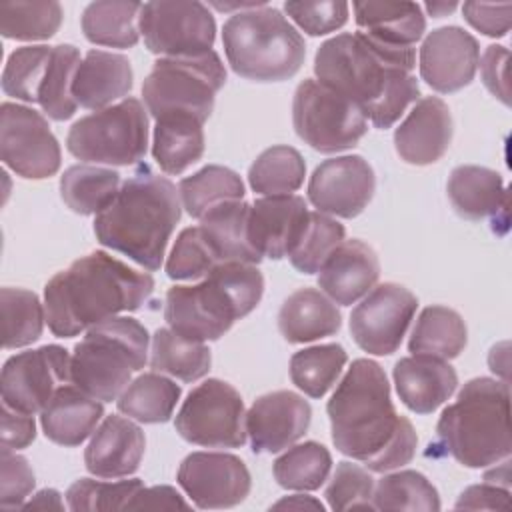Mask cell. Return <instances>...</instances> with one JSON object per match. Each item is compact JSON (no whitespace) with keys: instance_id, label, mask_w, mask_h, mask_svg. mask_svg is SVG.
<instances>
[{"instance_id":"obj_1","label":"cell","mask_w":512,"mask_h":512,"mask_svg":"<svg viewBox=\"0 0 512 512\" xmlns=\"http://www.w3.org/2000/svg\"><path fill=\"white\" fill-rule=\"evenodd\" d=\"M332 442L344 456L364 462L372 472H390L416 454L418 436L390 398L384 368L358 358L336 386L326 406Z\"/></svg>"},{"instance_id":"obj_2","label":"cell","mask_w":512,"mask_h":512,"mask_svg":"<svg viewBox=\"0 0 512 512\" xmlns=\"http://www.w3.org/2000/svg\"><path fill=\"white\" fill-rule=\"evenodd\" d=\"M412 46H388L362 32L338 34L316 50L318 82L352 100L376 128H390L418 100Z\"/></svg>"},{"instance_id":"obj_3","label":"cell","mask_w":512,"mask_h":512,"mask_svg":"<svg viewBox=\"0 0 512 512\" xmlns=\"http://www.w3.org/2000/svg\"><path fill=\"white\" fill-rule=\"evenodd\" d=\"M154 292V278L96 250L54 274L44 288L46 322L54 336L72 338L94 324L138 310Z\"/></svg>"},{"instance_id":"obj_4","label":"cell","mask_w":512,"mask_h":512,"mask_svg":"<svg viewBox=\"0 0 512 512\" xmlns=\"http://www.w3.org/2000/svg\"><path fill=\"white\" fill-rule=\"evenodd\" d=\"M180 220V194L176 186L140 164L122 182L116 198L94 218L98 242L142 268H160L168 240Z\"/></svg>"},{"instance_id":"obj_5","label":"cell","mask_w":512,"mask_h":512,"mask_svg":"<svg viewBox=\"0 0 512 512\" xmlns=\"http://www.w3.org/2000/svg\"><path fill=\"white\" fill-rule=\"evenodd\" d=\"M262 294L264 276L256 264L224 262L198 284L172 286L166 292L164 320L184 338L218 340L260 304Z\"/></svg>"},{"instance_id":"obj_6","label":"cell","mask_w":512,"mask_h":512,"mask_svg":"<svg viewBox=\"0 0 512 512\" xmlns=\"http://www.w3.org/2000/svg\"><path fill=\"white\" fill-rule=\"evenodd\" d=\"M436 446L466 468H486L510 456V390L494 378H472L436 424Z\"/></svg>"},{"instance_id":"obj_7","label":"cell","mask_w":512,"mask_h":512,"mask_svg":"<svg viewBox=\"0 0 512 512\" xmlns=\"http://www.w3.org/2000/svg\"><path fill=\"white\" fill-rule=\"evenodd\" d=\"M232 70L256 82H282L304 64L306 44L280 10L258 6L232 14L222 28Z\"/></svg>"},{"instance_id":"obj_8","label":"cell","mask_w":512,"mask_h":512,"mask_svg":"<svg viewBox=\"0 0 512 512\" xmlns=\"http://www.w3.org/2000/svg\"><path fill=\"white\" fill-rule=\"evenodd\" d=\"M148 332L130 316H112L86 330L74 346L70 380L100 402L118 400L132 372L146 364Z\"/></svg>"},{"instance_id":"obj_9","label":"cell","mask_w":512,"mask_h":512,"mask_svg":"<svg viewBox=\"0 0 512 512\" xmlns=\"http://www.w3.org/2000/svg\"><path fill=\"white\" fill-rule=\"evenodd\" d=\"M224 82L226 68L214 50L200 56L160 58L142 84V96L156 120L184 114L206 122Z\"/></svg>"},{"instance_id":"obj_10","label":"cell","mask_w":512,"mask_h":512,"mask_svg":"<svg viewBox=\"0 0 512 512\" xmlns=\"http://www.w3.org/2000/svg\"><path fill=\"white\" fill-rule=\"evenodd\" d=\"M68 152L84 162L130 166L148 148V114L138 98L96 110L72 124L66 136Z\"/></svg>"},{"instance_id":"obj_11","label":"cell","mask_w":512,"mask_h":512,"mask_svg":"<svg viewBox=\"0 0 512 512\" xmlns=\"http://www.w3.org/2000/svg\"><path fill=\"white\" fill-rule=\"evenodd\" d=\"M292 122L296 134L322 154L348 150L368 132L364 112L352 100L314 78L298 84Z\"/></svg>"},{"instance_id":"obj_12","label":"cell","mask_w":512,"mask_h":512,"mask_svg":"<svg viewBox=\"0 0 512 512\" xmlns=\"http://www.w3.org/2000/svg\"><path fill=\"white\" fill-rule=\"evenodd\" d=\"M174 426L190 444L206 448H240L246 442L242 396L232 384L208 378L186 396Z\"/></svg>"},{"instance_id":"obj_13","label":"cell","mask_w":512,"mask_h":512,"mask_svg":"<svg viewBox=\"0 0 512 512\" xmlns=\"http://www.w3.org/2000/svg\"><path fill=\"white\" fill-rule=\"evenodd\" d=\"M138 28L146 48L162 58L206 54L216 38L214 16L202 2L194 0L142 4Z\"/></svg>"},{"instance_id":"obj_14","label":"cell","mask_w":512,"mask_h":512,"mask_svg":"<svg viewBox=\"0 0 512 512\" xmlns=\"http://www.w3.org/2000/svg\"><path fill=\"white\" fill-rule=\"evenodd\" d=\"M0 158L18 176L44 180L60 168V144L40 112L4 102L0 106Z\"/></svg>"},{"instance_id":"obj_15","label":"cell","mask_w":512,"mask_h":512,"mask_svg":"<svg viewBox=\"0 0 512 512\" xmlns=\"http://www.w3.org/2000/svg\"><path fill=\"white\" fill-rule=\"evenodd\" d=\"M72 356L58 344H46L10 356L2 366V404L36 414L70 380Z\"/></svg>"},{"instance_id":"obj_16","label":"cell","mask_w":512,"mask_h":512,"mask_svg":"<svg viewBox=\"0 0 512 512\" xmlns=\"http://www.w3.org/2000/svg\"><path fill=\"white\" fill-rule=\"evenodd\" d=\"M418 308L416 296L394 282L372 288L350 314L354 342L368 354L388 356L396 352Z\"/></svg>"},{"instance_id":"obj_17","label":"cell","mask_w":512,"mask_h":512,"mask_svg":"<svg viewBox=\"0 0 512 512\" xmlns=\"http://www.w3.org/2000/svg\"><path fill=\"white\" fill-rule=\"evenodd\" d=\"M178 484L192 504L202 510L232 508L250 492L246 464L226 452H192L178 468Z\"/></svg>"},{"instance_id":"obj_18","label":"cell","mask_w":512,"mask_h":512,"mask_svg":"<svg viewBox=\"0 0 512 512\" xmlns=\"http://www.w3.org/2000/svg\"><path fill=\"white\" fill-rule=\"evenodd\" d=\"M376 176L368 160L358 154L328 158L310 176L308 200L322 214L358 216L374 196Z\"/></svg>"},{"instance_id":"obj_19","label":"cell","mask_w":512,"mask_h":512,"mask_svg":"<svg viewBox=\"0 0 512 512\" xmlns=\"http://www.w3.org/2000/svg\"><path fill=\"white\" fill-rule=\"evenodd\" d=\"M478 62V42L460 26L436 28L420 46V76L442 94L468 86L476 76Z\"/></svg>"},{"instance_id":"obj_20","label":"cell","mask_w":512,"mask_h":512,"mask_svg":"<svg viewBox=\"0 0 512 512\" xmlns=\"http://www.w3.org/2000/svg\"><path fill=\"white\" fill-rule=\"evenodd\" d=\"M312 420L310 404L296 392L276 390L254 400L246 412V436L256 454H274L300 440Z\"/></svg>"},{"instance_id":"obj_21","label":"cell","mask_w":512,"mask_h":512,"mask_svg":"<svg viewBox=\"0 0 512 512\" xmlns=\"http://www.w3.org/2000/svg\"><path fill=\"white\" fill-rule=\"evenodd\" d=\"M308 214L306 200L296 194H276L254 200L248 214L250 246L260 258L280 260L288 256L306 226Z\"/></svg>"},{"instance_id":"obj_22","label":"cell","mask_w":512,"mask_h":512,"mask_svg":"<svg viewBox=\"0 0 512 512\" xmlns=\"http://www.w3.org/2000/svg\"><path fill=\"white\" fill-rule=\"evenodd\" d=\"M452 114L444 100L436 96L420 98L404 122L394 132L398 156L416 166L440 160L452 142Z\"/></svg>"},{"instance_id":"obj_23","label":"cell","mask_w":512,"mask_h":512,"mask_svg":"<svg viewBox=\"0 0 512 512\" xmlns=\"http://www.w3.org/2000/svg\"><path fill=\"white\" fill-rule=\"evenodd\" d=\"M144 448L142 428L128 418L110 414L92 434L84 450V464L98 478H126L138 470Z\"/></svg>"},{"instance_id":"obj_24","label":"cell","mask_w":512,"mask_h":512,"mask_svg":"<svg viewBox=\"0 0 512 512\" xmlns=\"http://www.w3.org/2000/svg\"><path fill=\"white\" fill-rule=\"evenodd\" d=\"M380 276V262L372 246L344 240L318 270V286L336 304L350 306L366 296Z\"/></svg>"},{"instance_id":"obj_25","label":"cell","mask_w":512,"mask_h":512,"mask_svg":"<svg viewBox=\"0 0 512 512\" xmlns=\"http://www.w3.org/2000/svg\"><path fill=\"white\" fill-rule=\"evenodd\" d=\"M392 376L400 400L416 414L434 412L458 386V374L446 360L422 354L400 358Z\"/></svg>"},{"instance_id":"obj_26","label":"cell","mask_w":512,"mask_h":512,"mask_svg":"<svg viewBox=\"0 0 512 512\" xmlns=\"http://www.w3.org/2000/svg\"><path fill=\"white\" fill-rule=\"evenodd\" d=\"M130 60L116 52L90 50L74 76L72 94L82 108L102 110L132 90Z\"/></svg>"},{"instance_id":"obj_27","label":"cell","mask_w":512,"mask_h":512,"mask_svg":"<svg viewBox=\"0 0 512 512\" xmlns=\"http://www.w3.org/2000/svg\"><path fill=\"white\" fill-rule=\"evenodd\" d=\"M104 416L100 400L88 396L78 386H62L40 412L42 432L60 446H78Z\"/></svg>"},{"instance_id":"obj_28","label":"cell","mask_w":512,"mask_h":512,"mask_svg":"<svg viewBox=\"0 0 512 512\" xmlns=\"http://www.w3.org/2000/svg\"><path fill=\"white\" fill-rule=\"evenodd\" d=\"M340 326L342 316L336 302L316 288H300L292 292L278 312L280 334L292 344L332 336Z\"/></svg>"},{"instance_id":"obj_29","label":"cell","mask_w":512,"mask_h":512,"mask_svg":"<svg viewBox=\"0 0 512 512\" xmlns=\"http://www.w3.org/2000/svg\"><path fill=\"white\" fill-rule=\"evenodd\" d=\"M358 32L388 46H414L426 30V18L416 2H354Z\"/></svg>"},{"instance_id":"obj_30","label":"cell","mask_w":512,"mask_h":512,"mask_svg":"<svg viewBox=\"0 0 512 512\" xmlns=\"http://www.w3.org/2000/svg\"><path fill=\"white\" fill-rule=\"evenodd\" d=\"M446 190L454 210L466 220L496 216L508 206L502 176L484 166L466 164L454 168Z\"/></svg>"},{"instance_id":"obj_31","label":"cell","mask_w":512,"mask_h":512,"mask_svg":"<svg viewBox=\"0 0 512 512\" xmlns=\"http://www.w3.org/2000/svg\"><path fill=\"white\" fill-rule=\"evenodd\" d=\"M248 214L250 204L244 200H230L200 218V230L218 264L244 262L258 264L262 258L248 242Z\"/></svg>"},{"instance_id":"obj_32","label":"cell","mask_w":512,"mask_h":512,"mask_svg":"<svg viewBox=\"0 0 512 512\" xmlns=\"http://www.w3.org/2000/svg\"><path fill=\"white\" fill-rule=\"evenodd\" d=\"M198 118L170 114L156 120L152 156L162 172L182 174L204 154V130Z\"/></svg>"},{"instance_id":"obj_33","label":"cell","mask_w":512,"mask_h":512,"mask_svg":"<svg viewBox=\"0 0 512 512\" xmlns=\"http://www.w3.org/2000/svg\"><path fill=\"white\" fill-rule=\"evenodd\" d=\"M466 340L468 330L456 310L448 306H428L414 324L408 350L412 354L450 360L464 350Z\"/></svg>"},{"instance_id":"obj_34","label":"cell","mask_w":512,"mask_h":512,"mask_svg":"<svg viewBox=\"0 0 512 512\" xmlns=\"http://www.w3.org/2000/svg\"><path fill=\"white\" fill-rule=\"evenodd\" d=\"M120 174L96 164H76L60 176L64 204L82 216L100 214L118 194Z\"/></svg>"},{"instance_id":"obj_35","label":"cell","mask_w":512,"mask_h":512,"mask_svg":"<svg viewBox=\"0 0 512 512\" xmlns=\"http://www.w3.org/2000/svg\"><path fill=\"white\" fill-rule=\"evenodd\" d=\"M142 4L138 2H92L82 12V32L88 42L110 48H132L138 44Z\"/></svg>"},{"instance_id":"obj_36","label":"cell","mask_w":512,"mask_h":512,"mask_svg":"<svg viewBox=\"0 0 512 512\" xmlns=\"http://www.w3.org/2000/svg\"><path fill=\"white\" fill-rule=\"evenodd\" d=\"M180 386L158 372H146L130 380L116 400V406L128 418L144 424L168 422L178 400Z\"/></svg>"},{"instance_id":"obj_37","label":"cell","mask_w":512,"mask_h":512,"mask_svg":"<svg viewBox=\"0 0 512 512\" xmlns=\"http://www.w3.org/2000/svg\"><path fill=\"white\" fill-rule=\"evenodd\" d=\"M150 366L154 372L170 374L182 382H194L208 374L212 364L210 348L190 340L172 328H158L152 336Z\"/></svg>"},{"instance_id":"obj_38","label":"cell","mask_w":512,"mask_h":512,"mask_svg":"<svg viewBox=\"0 0 512 512\" xmlns=\"http://www.w3.org/2000/svg\"><path fill=\"white\" fill-rule=\"evenodd\" d=\"M182 206L192 218H202L212 208L244 198V184L240 176L226 166H204L178 184Z\"/></svg>"},{"instance_id":"obj_39","label":"cell","mask_w":512,"mask_h":512,"mask_svg":"<svg viewBox=\"0 0 512 512\" xmlns=\"http://www.w3.org/2000/svg\"><path fill=\"white\" fill-rule=\"evenodd\" d=\"M80 50L72 44L52 46L50 62L38 92V104L42 112L56 120H68L74 116L78 102L72 94V82L80 66Z\"/></svg>"},{"instance_id":"obj_40","label":"cell","mask_w":512,"mask_h":512,"mask_svg":"<svg viewBox=\"0 0 512 512\" xmlns=\"http://www.w3.org/2000/svg\"><path fill=\"white\" fill-rule=\"evenodd\" d=\"M332 468V456L326 446L308 440L304 444L288 446V450L274 460L272 472L278 486L286 490H318Z\"/></svg>"},{"instance_id":"obj_41","label":"cell","mask_w":512,"mask_h":512,"mask_svg":"<svg viewBox=\"0 0 512 512\" xmlns=\"http://www.w3.org/2000/svg\"><path fill=\"white\" fill-rule=\"evenodd\" d=\"M2 344L6 350L36 342L44 330L46 308L40 298L24 288L0 290Z\"/></svg>"},{"instance_id":"obj_42","label":"cell","mask_w":512,"mask_h":512,"mask_svg":"<svg viewBox=\"0 0 512 512\" xmlns=\"http://www.w3.org/2000/svg\"><path fill=\"white\" fill-rule=\"evenodd\" d=\"M304 176V158L292 146H272L264 150L248 170L250 188L264 196L290 194L302 186Z\"/></svg>"},{"instance_id":"obj_43","label":"cell","mask_w":512,"mask_h":512,"mask_svg":"<svg viewBox=\"0 0 512 512\" xmlns=\"http://www.w3.org/2000/svg\"><path fill=\"white\" fill-rule=\"evenodd\" d=\"M348 356L340 344H320L298 350L290 358V378L310 398H322L340 376Z\"/></svg>"},{"instance_id":"obj_44","label":"cell","mask_w":512,"mask_h":512,"mask_svg":"<svg viewBox=\"0 0 512 512\" xmlns=\"http://www.w3.org/2000/svg\"><path fill=\"white\" fill-rule=\"evenodd\" d=\"M374 510H440V496L432 482L416 470H400L378 480L372 494Z\"/></svg>"},{"instance_id":"obj_45","label":"cell","mask_w":512,"mask_h":512,"mask_svg":"<svg viewBox=\"0 0 512 512\" xmlns=\"http://www.w3.org/2000/svg\"><path fill=\"white\" fill-rule=\"evenodd\" d=\"M62 24V6L48 2H2L0 32L12 40H48Z\"/></svg>"},{"instance_id":"obj_46","label":"cell","mask_w":512,"mask_h":512,"mask_svg":"<svg viewBox=\"0 0 512 512\" xmlns=\"http://www.w3.org/2000/svg\"><path fill=\"white\" fill-rule=\"evenodd\" d=\"M344 226L322 212H310L306 226L290 250L292 266L302 274H316L326 258L344 242Z\"/></svg>"},{"instance_id":"obj_47","label":"cell","mask_w":512,"mask_h":512,"mask_svg":"<svg viewBox=\"0 0 512 512\" xmlns=\"http://www.w3.org/2000/svg\"><path fill=\"white\" fill-rule=\"evenodd\" d=\"M52 46H22L16 48L4 66L2 72V90L4 94L24 100L38 102V92L50 62Z\"/></svg>"},{"instance_id":"obj_48","label":"cell","mask_w":512,"mask_h":512,"mask_svg":"<svg viewBox=\"0 0 512 512\" xmlns=\"http://www.w3.org/2000/svg\"><path fill=\"white\" fill-rule=\"evenodd\" d=\"M144 488L140 478L100 482L92 478H80L66 490L68 508L74 512H98V510H128L130 500Z\"/></svg>"},{"instance_id":"obj_49","label":"cell","mask_w":512,"mask_h":512,"mask_svg":"<svg viewBox=\"0 0 512 512\" xmlns=\"http://www.w3.org/2000/svg\"><path fill=\"white\" fill-rule=\"evenodd\" d=\"M214 266H218V260L200 226H190L178 234L166 260V274L172 280H194L204 278Z\"/></svg>"},{"instance_id":"obj_50","label":"cell","mask_w":512,"mask_h":512,"mask_svg":"<svg viewBox=\"0 0 512 512\" xmlns=\"http://www.w3.org/2000/svg\"><path fill=\"white\" fill-rule=\"evenodd\" d=\"M372 494L374 478L366 468L352 462H340L336 466L324 492L332 510H374Z\"/></svg>"},{"instance_id":"obj_51","label":"cell","mask_w":512,"mask_h":512,"mask_svg":"<svg viewBox=\"0 0 512 512\" xmlns=\"http://www.w3.org/2000/svg\"><path fill=\"white\" fill-rule=\"evenodd\" d=\"M284 10L310 36L334 32L348 20V4L342 0H290L284 4Z\"/></svg>"},{"instance_id":"obj_52","label":"cell","mask_w":512,"mask_h":512,"mask_svg":"<svg viewBox=\"0 0 512 512\" xmlns=\"http://www.w3.org/2000/svg\"><path fill=\"white\" fill-rule=\"evenodd\" d=\"M0 470H2V486H0V506L2 508H22L24 500L34 490L36 478L28 464V460L10 448L2 446L0 452Z\"/></svg>"},{"instance_id":"obj_53","label":"cell","mask_w":512,"mask_h":512,"mask_svg":"<svg viewBox=\"0 0 512 512\" xmlns=\"http://www.w3.org/2000/svg\"><path fill=\"white\" fill-rule=\"evenodd\" d=\"M466 22L478 32L502 38L510 30V12L512 4H480V2H464L462 6Z\"/></svg>"},{"instance_id":"obj_54","label":"cell","mask_w":512,"mask_h":512,"mask_svg":"<svg viewBox=\"0 0 512 512\" xmlns=\"http://www.w3.org/2000/svg\"><path fill=\"white\" fill-rule=\"evenodd\" d=\"M508 56L510 52L504 46L490 44L478 62L484 86L502 102L510 104V94H508Z\"/></svg>"},{"instance_id":"obj_55","label":"cell","mask_w":512,"mask_h":512,"mask_svg":"<svg viewBox=\"0 0 512 512\" xmlns=\"http://www.w3.org/2000/svg\"><path fill=\"white\" fill-rule=\"evenodd\" d=\"M2 446L10 450H22L30 446L36 438V424L32 414L14 410L6 404H2Z\"/></svg>"},{"instance_id":"obj_56","label":"cell","mask_w":512,"mask_h":512,"mask_svg":"<svg viewBox=\"0 0 512 512\" xmlns=\"http://www.w3.org/2000/svg\"><path fill=\"white\" fill-rule=\"evenodd\" d=\"M508 498H510V492L508 488H500L496 482H484V484H476V486H468L458 502H456V508H472V510H478V508H490V510H506L508 508Z\"/></svg>"},{"instance_id":"obj_57","label":"cell","mask_w":512,"mask_h":512,"mask_svg":"<svg viewBox=\"0 0 512 512\" xmlns=\"http://www.w3.org/2000/svg\"><path fill=\"white\" fill-rule=\"evenodd\" d=\"M188 510L190 506L172 486L142 488L128 504V510Z\"/></svg>"},{"instance_id":"obj_58","label":"cell","mask_w":512,"mask_h":512,"mask_svg":"<svg viewBox=\"0 0 512 512\" xmlns=\"http://www.w3.org/2000/svg\"><path fill=\"white\" fill-rule=\"evenodd\" d=\"M26 510H64V502L54 488H44L36 492L28 502L22 504Z\"/></svg>"},{"instance_id":"obj_59","label":"cell","mask_w":512,"mask_h":512,"mask_svg":"<svg viewBox=\"0 0 512 512\" xmlns=\"http://www.w3.org/2000/svg\"><path fill=\"white\" fill-rule=\"evenodd\" d=\"M324 510V504L312 496L306 494H292L286 496L282 500H278L276 504H272V510Z\"/></svg>"},{"instance_id":"obj_60","label":"cell","mask_w":512,"mask_h":512,"mask_svg":"<svg viewBox=\"0 0 512 512\" xmlns=\"http://www.w3.org/2000/svg\"><path fill=\"white\" fill-rule=\"evenodd\" d=\"M456 2H428L426 4V10L434 16V18H440V16H446L448 12H452V10H456Z\"/></svg>"}]
</instances>
